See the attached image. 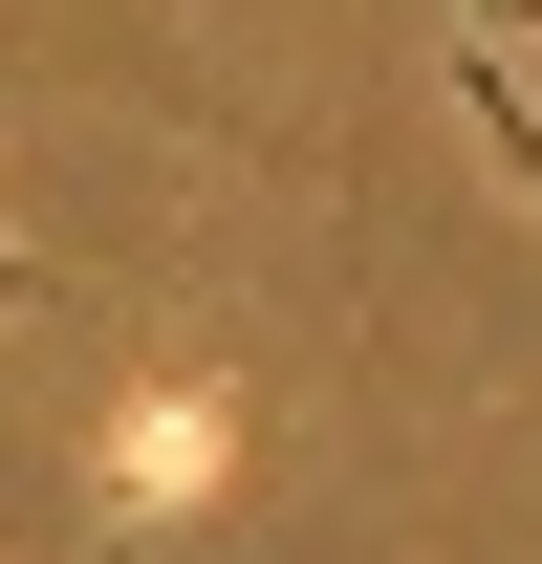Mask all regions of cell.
<instances>
[{
  "mask_svg": "<svg viewBox=\"0 0 542 564\" xmlns=\"http://www.w3.org/2000/svg\"><path fill=\"white\" fill-rule=\"evenodd\" d=\"M456 22H477V44H521V22H542V0H456Z\"/></svg>",
  "mask_w": 542,
  "mask_h": 564,
  "instance_id": "1",
  "label": "cell"
},
{
  "mask_svg": "<svg viewBox=\"0 0 542 564\" xmlns=\"http://www.w3.org/2000/svg\"><path fill=\"white\" fill-rule=\"evenodd\" d=\"M0 304H22V239H0Z\"/></svg>",
  "mask_w": 542,
  "mask_h": 564,
  "instance_id": "2",
  "label": "cell"
}]
</instances>
